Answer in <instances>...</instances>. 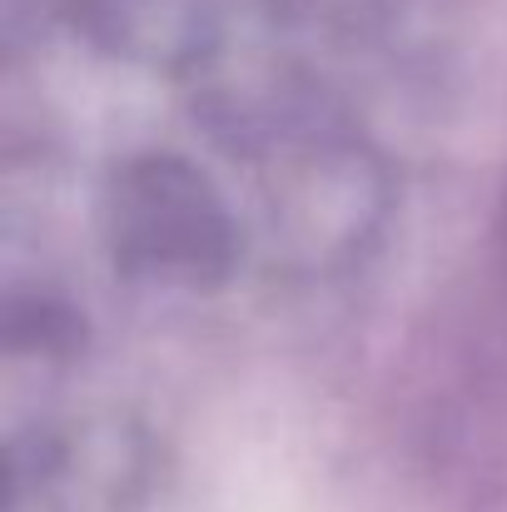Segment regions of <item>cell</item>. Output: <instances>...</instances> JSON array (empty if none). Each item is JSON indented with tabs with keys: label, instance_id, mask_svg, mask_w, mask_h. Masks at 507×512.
<instances>
[{
	"label": "cell",
	"instance_id": "cell-2",
	"mask_svg": "<svg viewBox=\"0 0 507 512\" xmlns=\"http://www.w3.org/2000/svg\"><path fill=\"white\" fill-rule=\"evenodd\" d=\"M95 15L130 55L174 60L204 40V0H95Z\"/></svg>",
	"mask_w": 507,
	"mask_h": 512
},
{
	"label": "cell",
	"instance_id": "cell-1",
	"mask_svg": "<svg viewBox=\"0 0 507 512\" xmlns=\"http://www.w3.org/2000/svg\"><path fill=\"white\" fill-rule=\"evenodd\" d=\"M105 239L115 269L140 284L214 289L234 259V224L224 199L194 165L150 155L110 179Z\"/></svg>",
	"mask_w": 507,
	"mask_h": 512
}]
</instances>
